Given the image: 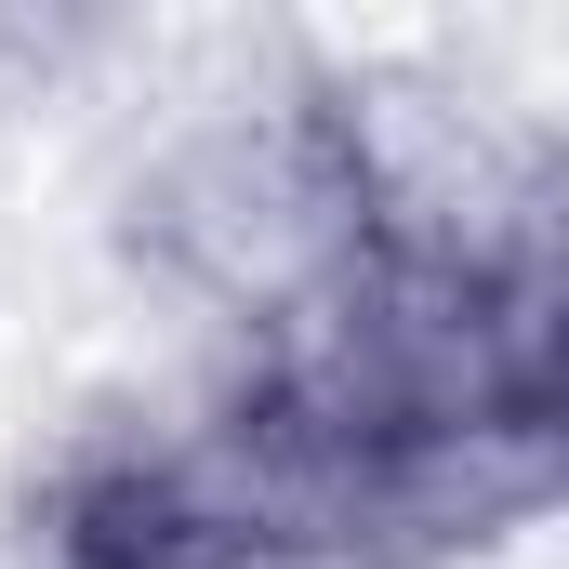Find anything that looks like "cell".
I'll return each instance as SVG.
<instances>
[{
	"instance_id": "obj_1",
	"label": "cell",
	"mask_w": 569,
	"mask_h": 569,
	"mask_svg": "<svg viewBox=\"0 0 569 569\" xmlns=\"http://www.w3.org/2000/svg\"><path fill=\"white\" fill-rule=\"evenodd\" d=\"M120 252L212 358H266L371 279V199L345 159L331 53H252L146 120L120 172Z\"/></svg>"
},
{
	"instance_id": "obj_2",
	"label": "cell",
	"mask_w": 569,
	"mask_h": 569,
	"mask_svg": "<svg viewBox=\"0 0 569 569\" xmlns=\"http://www.w3.org/2000/svg\"><path fill=\"white\" fill-rule=\"evenodd\" d=\"M345 159L371 199V266L425 279H530L569 252V133L463 53H358L331 67Z\"/></svg>"
}]
</instances>
